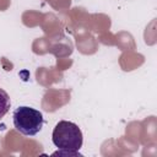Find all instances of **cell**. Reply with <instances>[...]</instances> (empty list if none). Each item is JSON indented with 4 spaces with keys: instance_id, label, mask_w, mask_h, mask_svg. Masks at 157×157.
<instances>
[{
    "instance_id": "6da1fadb",
    "label": "cell",
    "mask_w": 157,
    "mask_h": 157,
    "mask_svg": "<svg viewBox=\"0 0 157 157\" xmlns=\"http://www.w3.org/2000/svg\"><path fill=\"white\" fill-rule=\"evenodd\" d=\"M52 141L59 150L78 152L83 144V135L78 125L69 120H60L54 126Z\"/></svg>"
},
{
    "instance_id": "7a4b0ae2",
    "label": "cell",
    "mask_w": 157,
    "mask_h": 157,
    "mask_svg": "<svg viewBox=\"0 0 157 157\" xmlns=\"http://www.w3.org/2000/svg\"><path fill=\"white\" fill-rule=\"evenodd\" d=\"M12 121L15 129L25 136L37 135L44 125L43 114L28 105L16 108L12 113Z\"/></svg>"
},
{
    "instance_id": "3957f363",
    "label": "cell",
    "mask_w": 157,
    "mask_h": 157,
    "mask_svg": "<svg viewBox=\"0 0 157 157\" xmlns=\"http://www.w3.org/2000/svg\"><path fill=\"white\" fill-rule=\"evenodd\" d=\"M11 108V99L10 96L7 94V92L2 88H0V119L4 118L7 112Z\"/></svg>"
},
{
    "instance_id": "277c9868",
    "label": "cell",
    "mask_w": 157,
    "mask_h": 157,
    "mask_svg": "<svg viewBox=\"0 0 157 157\" xmlns=\"http://www.w3.org/2000/svg\"><path fill=\"white\" fill-rule=\"evenodd\" d=\"M53 156H82L80 152L75 151H67V150H58L53 153Z\"/></svg>"
}]
</instances>
